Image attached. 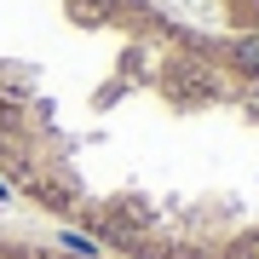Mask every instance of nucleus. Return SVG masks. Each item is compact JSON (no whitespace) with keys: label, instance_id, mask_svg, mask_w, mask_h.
Segmentation results:
<instances>
[{"label":"nucleus","instance_id":"1","mask_svg":"<svg viewBox=\"0 0 259 259\" xmlns=\"http://www.w3.org/2000/svg\"><path fill=\"white\" fill-rule=\"evenodd\" d=\"M236 64H242V69H259V35H248V40L236 47Z\"/></svg>","mask_w":259,"mask_h":259},{"label":"nucleus","instance_id":"2","mask_svg":"<svg viewBox=\"0 0 259 259\" xmlns=\"http://www.w3.org/2000/svg\"><path fill=\"white\" fill-rule=\"evenodd\" d=\"M75 6H93V12H104V6H115V0H75Z\"/></svg>","mask_w":259,"mask_h":259}]
</instances>
